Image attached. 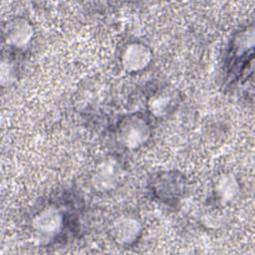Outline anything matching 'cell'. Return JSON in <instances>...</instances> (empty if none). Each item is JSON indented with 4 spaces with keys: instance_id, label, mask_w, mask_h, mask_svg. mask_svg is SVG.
I'll return each instance as SVG.
<instances>
[{
    "instance_id": "cell-1",
    "label": "cell",
    "mask_w": 255,
    "mask_h": 255,
    "mask_svg": "<svg viewBox=\"0 0 255 255\" xmlns=\"http://www.w3.org/2000/svg\"><path fill=\"white\" fill-rule=\"evenodd\" d=\"M123 169L116 159L108 158L101 161L93 171L91 183L101 192L115 189L122 180Z\"/></svg>"
},
{
    "instance_id": "cell-2",
    "label": "cell",
    "mask_w": 255,
    "mask_h": 255,
    "mask_svg": "<svg viewBox=\"0 0 255 255\" xmlns=\"http://www.w3.org/2000/svg\"><path fill=\"white\" fill-rule=\"evenodd\" d=\"M121 142L128 148H137L142 145L150 135L147 123L137 117H129L122 122L119 128Z\"/></svg>"
},
{
    "instance_id": "cell-3",
    "label": "cell",
    "mask_w": 255,
    "mask_h": 255,
    "mask_svg": "<svg viewBox=\"0 0 255 255\" xmlns=\"http://www.w3.org/2000/svg\"><path fill=\"white\" fill-rule=\"evenodd\" d=\"M152 53L148 46L140 42H131L126 46L121 56V63L127 72L144 70L150 64Z\"/></svg>"
},
{
    "instance_id": "cell-4",
    "label": "cell",
    "mask_w": 255,
    "mask_h": 255,
    "mask_svg": "<svg viewBox=\"0 0 255 255\" xmlns=\"http://www.w3.org/2000/svg\"><path fill=\"white\" fill-rule=\"evenodd\" d=\"M3 31L7 44L19 49L27 47L34 37L32 24L23 17H16L9 20L4 25Z\"/></svg>"
},
{
    "instance_id": "cell-5",
    "label": "cell",
    "mask_w": 255,
    "mask_h": 255,
    "mask_svg": "<svg viewBox=\"0 0 255 255\" xmlns=\"http://www.w3.org/2000/svg\"><path fill=\"white\" fill-rule=\"evenodd\" d=\"M63 214L54 207L41 210L32 220V228L40 237H54L63 228Z\"/></svg>"
},
{
    "instance_id": "cell-6",
    "label": "cell",
    "mask_w": 255,
    "mask_h": 255,
    "mask_svg": "<svg viewBox=\"0 0 255 255\" xmlns=\"http://www.w3.org/2000/svg\"><path fill=\"white\" fill-rule=\"evenodd\" d=\"M140 222L132 216L122 215L116 218L111 226L113 239L120 245H130L141 233Z\"/></svg>"
},
{
    "instance_id": "cell-7",
    "label": "cell",
    "mask_w": 255,
    "mask_h": 255,
    "mask_svg": "<svg viewBox=\"0 0 255 255\" xmlns=\"http://www.w3.org/2000/svg\"><path fill=\"white\" fill-rule=\"evenodd\" d=\"M239 182L231 173H224L216 181L215 191L222 202H229L239 193Z\"/></svg>"
},
{
    "instance_id": "cell-8",
    "label": "cell",
    "mask_w": 255,
    "mask_h": 255,
    "mask_svg": "<svg viewBox=\"0 0 255 255\" xmlns=\"http://www.w3.org/2000/svg\"><path fill=\"white\" fill-rule=\"evenodd\" d=\"M170 103L171 99L167 97V95H161L153 99L150 104V109L152 113H154L156 116H162L169 111V108L171 106Z\"/></svg>"
}]
</instances>
